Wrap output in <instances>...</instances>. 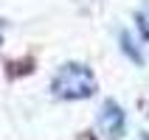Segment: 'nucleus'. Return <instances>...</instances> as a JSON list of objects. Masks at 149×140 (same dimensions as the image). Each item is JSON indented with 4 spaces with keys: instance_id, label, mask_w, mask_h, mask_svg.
Segmentation results:
<instances>
[{
    "instance_id": "nucleus-3",
    "label": "nucleus",
    "mask_w": 149,
    "mask_h": 140,
    "mask_svg": "<svg viewBox=\"0 0 149 140\" xmlns=\"http://www.w3.org/2000/svg\"><path fill=\"white\" fill-rule=\"evenodd\" d=\"M138 25H141L143 37H149V0L143 3V8L138 11Z\"/></svg>"
},
{
    "instance_id": "nucleus-2",
    "label": "nucleus",
    "mask_w": 149,
    "mask_h": 140,
    "mask_svg": "<svg viewBox=\"0 0 149 140\" xmlns=\"http://www.w3.org/2000/svg\"><path fill=\"white\" fill-rule=\"evenodd\" d=\"M99 129L107 137H124V129H127V115L124 109L118 107L116 101H104L101 104V112H99Z\"/></svg>"
},
{
    "instance_id": "nucleus-1",
    "label": "nucleus",
    "mask_w": 149,
    "mask_h": 140,
    "mask_svg": "<svg viewBox=\"0 0 149 140\" xmlns=\"http://www.w3.org/2000/svg\"><path fill=\"white\" fill-rule=\"evenodd\" d=\"M51 92L56 98L65 101H82L90 98L96 92V76L87 65L82 62H68L56 70V76L51 79Z\"/></svg>"
}]
</instances>
